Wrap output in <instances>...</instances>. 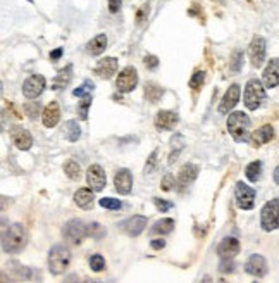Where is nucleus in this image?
<instances>
[{"mask_svg":"<svg viewBox=\"0 0 279 283\" xmlns=\"http://www.w3.org/2000/svg\"><path fill=\"white\" fill-rule=\"evenodd\" d=\"M83 283H102V281H98V280H85Z\"/></svg>","mask_w":279,"mask_h":283,"instance_id":"52","label":"nucleus"},{"mask_svg":"<svg viewBox=\"0 0 279 283\" xmlns=\"http://www.w3.org/2000/svg\"><path fill=\"white\" fill-rule=\"evenodd\" d=\"M117 71V59L116 57H105L95 66V75L102 80H110Z\"/></svg>","mask_w":279,"mask_h":283,"instance_id":"20","label":"nucleus"},{"mask_svg":"<svg viewBox=\"0 0 279 283\" xmlns=\"http://www.w3.org/2000/svg\"><path fill=\"white\" fill-rule=\"evenodd\" d=\"M262 81H264V87L267 88L279 87V57L269 61L264 69V75H262Z\"/></svg>","mask_w":279,"mask_h":283,"instance_id":"18","label":"nucleus"},{"mask_svg":"<svg viewBox=\"0 0 279 283\" xmlns=\"http://www.w3.org/2000/svg\"><path fill=\"white\" fill-rule=\"evenodd\" d=\"M174 187H176L174 176H172V175H166V176H164V180H162V190H164V192H169V190H172Z\"/></svg>","mask_w":279,"mask_h":283,"instance_id":"43","label":"nucleus"},{"mask_svg":"<svg viewBox=\"0 0 279 283\" xmlns=\"http://www.w3.org/2000/svg\"><path fill=\"white\" fill-rule=\"evenodd\" d=\"M107 48V36L105 35H97L93 40H90L88 45H86V50L92 55H100L105 52Z\"/></svg>","mask_w":279,"mask_h":283,"instance_id":"27","label":"nucleus"},{"mask_svg":"<svg viewBox=\"0 0 279 283\" xmlns=\"http://www.w3.org/2000/svg\"><path fill=\"white\" fill-rule=\"evenodd\" d=\"M217 283H228V281H226V280H224V278H221V280H219V281H217Z\"/></svg>","mask_w":279,"mask_h":283,"instance_id":"53","label":"nucleus"},{"mask_svg":"<svg viewBox=\"0 0 279 283\" xmlns=\"http://www.w3.org/2000/svg\"><path fill=\"white\" fill-rule=\"evenodd\" d=\"M47 264H48V271L52 274H62L65 269L71 264V252H69L67 247L57 244L50 249L47 257Z\"/></svg>","mask_w":279,"mask_h":283,"instance_id":"2","label":"nucleus"},{"mask_svg":"<svg viewBox=\"0 0 279 283\" xmlns=\"http://www.w3.org/2000/svg\"><path fill=\"white\" fill-rule=\"evenodd\" d=\"M60 120V109L57 102H50L42 112V123L45 128H54Z\"/></svg>","mask_w":279,"mask_h":283,"instance_id":"23","label":"nucleus"},{"mask_svg":"<svg viewBox=\"0 0 279 283\" xmlns=\"http://www.w3.org/2000/svg\"><path fill=\"white\" fill-rule=\"evenodd\" d=\"M86 182H88V185L93 192L104 190L107 176H105V171L102 169L100 164H92V166L86 169Z\"/></svg>","mask_w":279,"mask_h":283,"instance_id":"10","label":"nucleus"},{"mask_svg":"<svg viewBox=\"0 0 279 283\" xmlns=\"http://www.w3.org/2000/svg\"><path fill=\"white\" fill-rule=\"evenodd\" d=\"M253 283H257V281H253Z\"/></svg>","mask_w":279,"mask_h":283,"instance_id":"54","label":"nucleus"},{"mask_svg":"<svg viewBox=\"0 0 279 283\" xmlns=\"http://www.w3.org/2000/svg\"><path fill=\"white\" fill-rule=\"evenodd\" d=\"M136 85H138V73H136V69H134L133 66L124 68L117 75L116 88L119 90V92H122V93L133 92V90L136 88Z\"/></svg>","mask_w":279,"mask_h":283,"instance_id":"8","label":"nucleus"},{"mask_svg":"<svg viewBox=\"0 0 279 283\" xmlns=\"http://www.w3.org/2000/svg\"><path fill=\"white\" fill-rule=\"evenodd\" d=\"M250 63L253 68H260L265 61V40L262 36H253L252 43L248 47Z\"/></svg>","mask_w":279,"mask_h":283,"instance_id":"13","label":"nucleus"},{"mask_svg":"<svg viewBox=\"0 0 279 283\" xmlns=\"http://www.w3.org/2000/svg\"><path fill=\"white\" fill-rule=\"evenodd\" d=\"M240 252V242L235 237H226L223 239L219 245H217V254H219L223 259H233Z\"/></svg>","mask_w":279,"mask_h":283,"instance_id":"19","label":"nucleus"},{"mask_svg":"<svg viewBox=\"0 0 279 283\" xmlns=\"http://www.w3.org/2000/svg\"><path fill=\"white\" fill-rule=\"evenodd\" d=\"M24 112H26L31 120H35L40 114V104L38 102H28V104H24Z\"/></svg>","mask_w":279,"mask_h":283,"instance_id":"40","label":"nucleus"},{"mask_svg":"<svg viewBox=\"0 0 279 283\" xmlns=\"http://www.w3.org/2000/svg\"><path fill=\"white\" fill-rule=\"evenodd\" d=\"M64 283H80V276H78L76 273H73V274H69V276L65 278Z\"/></svg>","mask_w":279,"mask_h":283,"instance_id":"49","label":"nucleus"},{"mask_svg":"<svg viewBox=\"0 0 279 283\" xmlns=\"http://www.w3.org/2000/svg\"><path fill=\"white\" fill-rule=\"evenodd\" d=\"M9 137L19 150H30L31 149L33 137L28 130L21 128V126H12V128L9 130Z\"/></svg>","mask_w":279,"mask_h":283,"instance_id":"16","label":"nucleus"},{"mask_svg":"<svg viewBox=\"0 0 279 283\" xmlns=\"http://www.w3.org/2000/svg\"><path fill=\"white\" fill-rule=\"evenodd\" d=\"M62 48H55V50H52L50 52V59L52 61H54V63H55V61H59L60 59V55H62Z\"/></svg>","mask_w":279,"mask_h":283,"instance_id":"48","label":"nucleus"},{"mask_svg":"<svg viewBox=\"0 0 279 283\" xmlns=\"http://www.w3.org/2000/svg\"><path fill=\"white\" fill-rule=\"evenodd\" d=\"M272 137H274V128L270 125H265V126H262V128L253 131L250 140H252L253 145H264V143L272 140Z\"/></svg>","mask_w":279,"mask_h":283,"instance_id":"24","label":"nucleus"},{"mask_svg":"<svg viewBox=\"0 0 279 283\" xmlns=\"http://www.w3.org/2000/svg\"><path fill=\"white\" fill-rule=\"evenodd\" d=\"M71 78H73V66L67 64L64 69H60V71L57 73L54 83H52V88H54V90L65 88L69 85V81H71Z\"/></svg>","mask_w":279,"mask_h":283,"instance_id":"26","label":"nucleus"},{"mask_svg":"<svg viewBox=\"0 0 279 283\" xmlns=\"http://www.w3.org/2000/svg\"><path fill=\"white\" fill-rule=\"evenodd\" d=\"M121 9V0H109V11L112 12V14H116Z\"/></svg>","mask_w":279,"mask_h":283,"instance_id":"46","label":"nucleus"},{"mask_svg":"<svg viewBox=\"0 0 279 283\" xmlns=\"http://www.w3.org/2000/svg\"><path fill=\"white\" fill-rule=\"evenodd\" d=\"M162 93H164V90L159 87L157 83H154V81H149V83L145 85V97L149 98L152 104L157 102V100H161Z\"/></svg>","mask_w":279,"mask_h":283,"instance_id":"30","label":"nucleus"},{"mask_svg":"<svg viewBox=\"0 0 279 283\" xmlns=\"http://www.w3.org/2000/svg\"><path fill=\"white\" fill-rule=\"evenodd\" d=\"M248 128H250V118L245 112L238 110V112L229 114L228 131H229V135L235 138V142H247Z\"/></svg>","mask_w":279,"mask_h":283,"instance_id":"3","label":"nucleus"},{"mask_svg":"<svg viewBox=\"0 0 279 283\" xmlns=\"http://www.w3.org/2000/svg\"><path fill=\"white\" fill-rule=\"evenodd\" d=\"M240 93H241V88L240 85H231V87L228 88V92L224 93L223 100H221V105H219V114H228L229 110H233L236 107L238 100H240Z\"/></svg>","mask_w":279,"mask_h":283,"instance_id":"17","label":"nucleus"},{"mask_svg":"<svg viewBox=\"0 0 279 283\" xmlns=\"http://www.w3.org/2000/svg\"><path fill=\"white\" fill-rule=\"evenodd\" d=\"M245 175H247V178L250 182H258L262 176V162L260 161L250 162L247 166V169H245Z\"/></svg>","mask_w":279,"mask_h":283,"instance_id":"31","label":"nucleus"},{"mask_svg":"<svg viewBox=\"0 0 279 283\" xmlns=\"http://www.w3.org/2000/svg\"><path fill=\"white\" fill-rule=\"evenodd\" d=\"M64 239L71 245H80L85 237H88V224L83 219H69L64 227Z\"/></svg>","mask_w":279,"mask_h":283,"instance_id":"6","label":"nucleus"},{"mask_svg":"<svg viewBox=\"0 0 279 283\" xmlns=\"http://www.w3.org/2000/svg\"><path fill=\"white\" fill-rule=\"evenodd\" d=\"M155 161H157V150H154V152L150 154V159L147 161L145 164V173H152L155 167Z\"/></svg>","mask_w":279,"mask_h":283,"instance_id":"44","label":"nucleus"},{"mask_svg":"<svg viewBox=\"0 0 279 283\" xmlns=\"http://www.w3.org/2000/svg\"><path fill=\"white\" fill-rule=\"evenodd\" d=\"M114 187L121 195H128L133 188V176H131L129 169H119L116 176H114Z\"/></svg>","mask_w":279,"mask_h":283,"instance_id":"21","label":"nucleus"},{"mask_svg":"<svg viewBox=\"0 0 279 283\" xmlns=\"http://www.w3.org/2000/svg\"><path fill=\"white\" fill-rule=\"evenodd\" d=\"M145 66L149 69H155L159 66V59L155 55H147L145 57Z\"/></svg>","mask_w":279,"mask_h":283,"instance_id":"45","label":"nucleus"},{"mask_svg":"<svg viewBox=\"0 0 279 283\" xmlns=\"http://www.w3.org/2000/svg\"><path fill=\"white\" fill-rule=\"evenodd\" d=\"M45 90V78L42 75H31L23 83V95L26 98H36Z\"/></svg>","mask_w":279,"mask_h":283,"instance_id":"14","label":"nucleus"},{"mask_svg":"<svg viewBox=\"0 0 279 283\" xmlns=\"http://www.w3.org/2000/svg\"><path fill=\"white\" fill-rule=\"evenodd\" d=\"M93 200H95V197H93L92 188H80L75 194V202L81 209H90L93 206Z\"/></svg>","mask_w":279,"mask_h":283,"instance_id":"25","label":"nucleus"},{"mask_svg":"<svg viewBox=\"0 0 279 283\" xmlns=\"http://www.w3.org/2000/svg\"><path fill=\"white\" fill-rule=\"evenodd\" d=\"M64 131H65V138H67V142H78V138L81 137V128H80V125H78V121H75V120L65 121Z\"/></svg>","mask_w":279,"mask_h":283,"instance_id":"29","label":"nucleus"},{"mask_svg":"<svg viewBox=\"0 0 279 283\" xmlns=\"http://www.w3.org/2000/svg\"><path fill=\"white\" fill-rule=\"evenodd\" d=\"M203 81H205V73L203 71H195V75L191 76V80H190V87L191 90H200V87L203 85Z\"/></svg>","mask_w":279,"mask_h":283,"instance_id":"39","label":"nucleus"},{"mask_svg":"<svg viewBox=\"0 0 279 283\" xmlns=\"http://www.w3.org/2000/svg\"><path fill=\"white\" fill-rule=\"evenodd\" d=\"M174 219L171 218H164L159 219L157 223L152 227V235H169V233L174 230Z\"/></svg>","mask_w":279,"mask_h":283,"instance_id":"28","label":"nucleus"},{"mask_svg":"<svg viewBox=\"0 0 279 283\" xmlns=\"http://www.w3.org/2000/svg\"><path fill=\"white\" fill-rule=\"evenodd\" d=\"M200 283H214V281H212V278L208 276V274H205V276L202 278V281H200Z\"/></svg>","mask_w":279,"mask_h":283,"instance_id":"51","label":"nucleus"},{"mask_svg":"<svg viewBox=\"0 0 279 283\" xmlns=\"http://www.w3.org/2000/svg\"><path fill=\"white\" fill-rule=\"evenodd\" d=\"M98 204H100V206L104 207V209H107V211H119V209L122 207L121 200L112 199V197H102L100 202H98Z\"/></svg>","mask_w":279,"mask_h":283,"instance_id":"34","label":"nucleus"},{"mask_svg":"<svg viewBox=\"0 0 279 283\" xmlns=\"http://www.w3.org/2000/svg\"><path fill=\"white\" fill-rule=\"evenodd\" d=\"M245 271L255 278H262L267 274V261L260 254H252L248 261L245 262Z\"/></svg>","mask_w":279,"mask_h":283,"instance_id":"15","label":"nucleus"},{"mask_svg":"<svg viewBox=\"0 0 279 283\" xmlns=\"http://www.w3.org/2000/svg\"><path fill=\"white\" fill-rule=\"evenodd\" d=\"M26 242H28L26 230H24L21 223H14V224H11L6 233H4L2 249H4V252H7V254H18L26 247Z\"/></svg>","mask_w":279,"mask_h":283,"instance_id":"1","label":"nucleus"},{"mask_svg":"<svg viewBox=\"0 0 279 283\" xmlns=\"http://www.w3.org/2000/svg\"><path fill=\"white\" fill-rule=\"evenodd\" d=\"M150 247L154 249V251H161V249L166 247V240H152L150 242Z\"/></svg>","mask_w":279,"mask_h":283,"instance_id":"47","label":"nucleus"},{"mask_svg":"<svg viewBox=\"0 0 279 283\" xmlns=\"http://www.w3.org/2000/svg\"><path fill=\"white\" fill-rule=\"evenodd\" d=\"M178 120L179 118L174 110H159L154 123L157 130H172L178 125Z\"/></svg>","mask_w":279,"mask_h":283,"instance_id":"22","label":"nucleus"},{"mask_svg":"<svg viewBox=\"0 0 279 283\" xmlns=\"http://www.w3.org/2000/svg\"><path fill=\"white\" fill-rule=\"evenodd\" d=\"M90 105H92V97H85L83 100L78 104V114H80L81 120H86V118H88Z\"/></svg>","mask_w":279,"mask_h":283,"instance_id":"38","label":"nucleus"},{"mask_svg":"<svg viewBox=\"0 0 279 283\" xmlns=\"http://www.w3.org/2000/svg\"><path fill=\"white\" fill-rule=\"evenodd\" d=\"M95 90V85L92 83V81H85L81 87H78L73 90V95L75 97H90V93Z\"/></svg>","mask_w":279,"mask_h":283,"instance_id":"36","label":"nucleus"},{"mask_svg":"<svg viewBox=\"0 0 279 283\" xmlns=\"http://www.w3.org/2000/svg\"><path fill=\"white\" fill-rule=\"evenodd\" d=\"M235 262H233V259H223L219 264V271L221 273H235Z\"/></svg>","mask_w":279,"mask_h":283,"instance_id":"42","label":"nucleus"},{"mask_svg":"<svg viewBox=\"0 0 279 283\" xmlns=\"http://www.w3.org/2000/svg\"><path fill=\"white\" fill-rule=\"evenodd\" d=\"M154 204L161 212H167L172 207V202H169V200H164V199H159V197H154Z\"/></svg>","mask_w":279,"mask_h":283,"instance_id":"41","label":"nucleus"},{"mask_svg":"<svg viewBox=\"0 0 279 283\" xmlns=\"http://www.w3.org/2000/svg\"><path fill=\"white\" fill-rule=\"evenodd\" d=\"M4 274L9 276V280L12 281H28V280H31V276H33V269L18 261H9L6 264Z\"/></svg>","mask_w":279,"mask_h":283,"instance_id":"9","label":"nucleus"},{"mask_svg":"<svg viewBox=\"0 0 279 283\" xmlns=\"http://www.w3.org/2000/svg\"><path fill=\"white\" fill-rule=\"evenodd\" d=\"M245 105L250 110H255L262 105V102L265 100V87L260 80H250L245 87V95H243Z\"/></svg>","mask_w":279,"mask_h":283,"instance_id":"4","label":"nucleus"},{"mask_svg":"<svg viewBox=\"0 0 279 283\" xmlns=\"http://www.w3.org/2000/svg\"><path fill=\"white\" fill-rule=\"evenodd\" d=\"M272 178H274V182H276L277 185H279V166L276 167V169H274V175H272Z\"/></svg>","mask_w":279,"mask_h":283,"instance_id":"50","label":"nucleus"},{"mask_svg":"<svg viewBox=\"0 0 279 283\" xmlns=\"http://www.w3.org/2000/svg\"><path fill=\"white\" fill-rule=\"evenodd\" d=\"M90 268H92V271L95 273H100L105 269V259L104 256H100V254H95V256L90 257Z\"/></svg>","mask_w":279,"mask_h":283,"instance_id":"37","label":"nucleus"},{"mask_svg":"<svg viewBox=\"0 0 279 283\" xmlns=\"http://www.w3.org/2000/svg\"><path fill=\"white\" fill-rule=\"evenodd\" d=\"M241 64H243V52L235 50L231 55V61H229V69L233 73H240L241 71Z\"/></svg>","mask_w":279,"mask_h":283,"instance_id":"33","label":"nucleus"},{"mask_svg":"<svg viewBox=\"0 0 279 283\" xmlns=\"http://www.w3.org/2000/svg\"><path fill=\"white\" fill-rule=\"evenodd\" d=\"M260 224L264 232H274L279 228V199H270L260 211Z\"/></svg>","mask_w":279,"mask_h":283,"instance_id":"5","label":"nucleus"},{"mask_svg":"<svg viewBox=\"0 0 279 283\" xmlns=\"http://www.w3.org/2000/svg\"><path fill=\"white\" fill-rule=\"evenodd\" d=\"M196 176H198V166H195V164H191V162L184 164L181 169H179L178 180H176V187H178V190L179 192L186 190V188L196 180Z\"/></svg>","mask_w":279,"mask_h":283,"instance_id":"11","label":"nucleus"},{"mask_svg":"<svg viewBox=\"0 0 279 283\" xmlns=\"http://www.w3.org/2000/svg\"><path fill=\"white\" fill-rule=\"evenodd\" d=\"M105 233H107V232H105V228L102 227L100 223H97V221H93V223L88 224V237H92V239L100 240Z\"/></svg>","mask_w":279,"mask_h":283,"instance_id":"35","label":"nucleus"},{"mask_svg":"<svg viewBox=\"0 0 279 283\" xmlns=\"http://www.w3.org/2000/svg\"><path fill=\"white\" fill-rule=\"evenodd\" d=\"M64 173L71 180H80L81 178V166L76 161H65L64 162Z\"/></svg>","mask_w":279,"mask_h":283,"instance_id":"32","label":"nucleus"},{"mask_svg":"<svg viewBox=\"0 0 279 283\" xmlns=\"http://www.w3.org/2000/svg\"><path fill=\"white\" fill-rule=\"evenodd\" d=\"M145 228H147V218L140 214L131 216V218L124 219L122 223H119V230L124 232L128 237H138Z\"/></svg>","mask_w":279,"mask_h":283,"instance_id":"12","label":"nucleus"},{"mask_svg":"<svg viewBox=\"0 0 279 283\" xmlns=\"http://www.w3.org/2000/svg\"><path fill=\"white\" fill-rule=\"evenodd\" d=\"M235 197H236V204L240 209L243 211H250L255 206V190L250 188L247 183L238 182L235 188Z\"/></svg>","mask_w":279,"mask_h":283,"instance_id":"7","label":"nucleus"}]
</instances>
